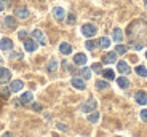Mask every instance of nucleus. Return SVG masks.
Returning <instances> with one entry per match:
<instances>
[{
	"mask_svg": "<svg viewBox=\"0 0 147 137\" xmlns=\"http://www.w3.org/2000/svg\"><path fill=\"white\" fill-rule=\"evenodd\" d=\"M10 59H18V61H21V59H22V54H21V53H11V54H10Z\"/></svg>",
	"mask_w": 147,
	"mask_h": 137,
	"instance_id": "c85d7f7f",
	"label": "nucleus"
},
{
	"mask_svg": "<svg viewBox=\"0 0 147 137\" xmlns=\"http://www.w3.org/2000/svg\"><path fill=\"white\" fill-rule=\"evenodd\" d=\"M47 70L48 72H56V70H58V61H56V59L50 61V62L47 64Z\"/></svg>",
	"mask_w": 147,
	"mask_h": 137,
	"instance_id": "412c9836",
	"label": "nucleus"
},
{
	"mask_svg": "<svg viewBox=\"0 0 147 137\" xmlns=\"http://www.w3.org/2000/svg\"><path fill=\"white\" fill-rule=\"evenodd\" d=\"M70 83H72L74 88H77V89H85V86H86L83 80H82V78H77V77H74Z\"/></svg>",
	"mask_w": 147,
	"mask_h": 137,
	"instance_id": "2eb2a0df",
	"label": "nucleus"
},
{
	"mask_svg": "<svg viewBox=\"0 0 147 137\" xmlns=\"http://www.w3.org/2000/svg\"><path fill=\"white\" fill-rule=\"evenodd\" d=\"M18 37L21 38V40H26V38H27V32H26V30H19V32H18Z\"/></svg>",
	"mask_w": 147,
	"mask_h": 137,
	"instance_id": "7c9ffc66",
	"label": "nucleus"
},
{
	"mask_svg": "<svg viewBox=\"0 0 147 137\" xmlns=\"http://www.w3.org/2000/svg\"><path fill=\"white\" fill-rule=\"evenodd\" d=\"M5 26H7L8 29H15V27H16L15 18H13V16H7V18H5Z\"/></svg>",
	"mask_w": 147,
	"mask_h": 137,
	"instance_id": "aec40b11",
	"label": "nucleus"
},
{
	"mask_svg": "<svg viewBox=\"0 0 147 137\" xmlns=\"http://www.w3.org/2000/svg\"><path fill=\"white\" fill-rule=\"evenodd\" d=\"M85 46H86V49H90V51H93V49L96 48V43H94V41H91V40H88L86 43H85Z\"/></svg>",
	"mask_w": 147,
	"mask_h": 137,
	"instance_id": "cd10ccee",
	"label": "nucleus"
},
{
	"mask_svg": "<svg viewBox=\"0 0 147 137\" xmlns=\"http://www.w3.org/2000/svg\"><path fill=\"white\" fill-rule=\"evenodd\" d=\"M99 45H101V48H109V46H110V40L107 37H102V38H99Z\"/></svg>",
	"mask_w": 147,
	"mask_h": 137,
	"instance_id": "393cba45",
	"label": "nucleus"
},
{
	"mask_svg": "<svg viewBox=\"0 0 147 137\" xmlns=\"http://www.w3.org/2000/svg\"><path fill=\"white\" fill-rule=\"evenodd\" d=\"M107 86H109L107 80H98V82H96V88L98 89H106Z\"/></svg>",
	"mask_w": 147,
	"mask_h": 137,
	"instance_id": "b1692460",
	"label": "nucleus"
},
{
	"mask_svg": "<svg viewBox=\"0 0 147 137\" xmlns=\"http://www.w3.org/2000/svg\"><path fill=\"white\" fill-rule=\"evenodd\" d=\"M11 48H13V41L10 38H2L0 40V49L2 51H10Z\"/></svg>",
	"mask_w": 147,
	"mask_h": 137,
	"instance_id": "6e6552de",
	"label": "nucleus"
},
{
	"mask_svg": "<svg viewBox=\"0 0 147 137\" xmlns=\"http://www.w3.org/2000/svg\"><path fill=\"white\" fill-rule=\"evenodd\" d=\"M134 72H136L139 77H147V69L144 65H138L136 69H134Z\"/></svg>",
	"mask_w": 147,
	"mask_h": 137,
	"instance_id": "4be33fe9",
	"label": "nucleus"
},
{
	"mask_svg": "<svg viewBox=\"0 0 147 137\" xmlns=\"http://www.w3.org/2000/svg\"><path fill=\"white\" fill-rule=\"evenodd\" d=\"M144 7H146V8H147V0H146V3H144Z\"/></svg>",
	"mask_w": 147,
	"mask_h": 137,
	"instance_id": "58836bf2",
	"label": "nucleus"
},
{
	"mask_svg": "<svg viewBox=\"0 0 147 137\" xmlns=\"http://www.w3.org/2000/svg\"><path fill=\"white\" fill-rule=\"evenodd\" d=\"M134 99H136V102L139 105H147V94L144 93V91H138V93L134 94Z\"/></svg>",
	"mask_w": 147,
	"mask_h": 137,
	"instance_id": "0eeeda50",
	"label": "nucleus"
},
{
	"mask_svg": "<svg viewBox=\"0 0 147 137\" xmlns=\"http://www.w3.org/2000/svg\"><path fill=\"white\" fill-rule=\"evenodd\" d=\"M15 16L19 19H26V18H29V10L24 8V7H19L15 10Z\"/></svg>",
	"mask_w": 147,
	"mask_h": 137,
	"instance_id": "423d86ee",
	"label": "nucleus"
},
{
	"mask_svg": "<svg viewBox=\"0 0 147 137\" xmlns=\"http://www.w3.org/2000/svg\"><path fill=\"white\" fill-rule=\"evenodd\" d=\"M115 53H117V54H125V53H126V46H123L121 43H118L117 46H115Z\"/></svg>",
	"mask_w": 147,
	"mask_h": 137,
	"instance_id": "bb28decb",
	"label": "nucleus"
},
{
	"mask_svg": "<svg viewBox=\"0 0 147 137\" xmlns=\"http://www.w3.org/2000/svg\"><path fill=\"white\" fill-rule=\"evenodd\" d=\"M2 62H3V57H2V56H0V65H2Z\"/></svg>",
	"mask_w": 147,
	"mask_h": 137,
	"instance_id": "4c0bfd02",
	"label": "nucleus"
},
{
	"mask_svg": "<svg viewBox=\"0 0 147 137\" xmlns=\"http://www.w3.org/2000/svg\"><path fill=\"white\" fill-rule=\"evenodd\" d=\"M53 16H55L58 21H63L64 16H66V13H64V8H63V7H55V8H53Z\"/></svg>",
	"mask_w": 147,
	"mask_h": 137,
	"instance_id": "1a4fd4ad",
	"label": "nucleus"
},
{
	"mask_svg": "<svg viewBox=\"0 0 147 137\" xmlns=\"http://www.w3.org/2000/svg\"><path fill=\"white\" fill-rule=\"evenodd\" d=\"M98 120H99V113H98V112H93V113L88 115V121L90 123H96Z\"/></svg>",
	"mask_w": 147,
	"mask_h": 137,
	"instance_id": "a878e982",
	"label": "nucleus"
},
{
	"mask_svg": "<svg viewBox=\"0 0 147 137\" xmlns=\"http://www.w3.org/2000/svg\"><path fill=\"white\" fill-rule=\"evenodd\" d=\"M32 37H34V40H35L38 45H42V46H45V45L48 43L47 37H45V33L42 32V30H38V29H35V30L32 32Z\"/></svg>",
	"mask_w": 147,
	"mask_h": 137,
	"instance_id": "f257e3e1",
	"label": "nucleus"
},
{
	"mask_svg": "<svg viewBox=\"0 0 147 137\" xmlns=\"http://www.w3.org/2000/svg\"><path fill=\"white\" fill-rule=\"evenodd\" d=\"M141 118H142L144 121H147V110H142V112H141Z\"/></svg>",
	"mask_w": 147,
	"mask_h": 137,
	"instance_id": "473e14b6",
	"label": "nucleus"
},
{
	"mask_svg": "<svg viewBox=\"0 0 147 137\" xmlns=\"http://www.w3.org/2000/svg\"><path fill=\"white\" fill-rule=\"evenodd\" d=\"M74 64H77V65H85L86 64V56L83 53H78V54L74 56Z\"/></svg>",
	"mask_w": 147,
	"mask_h": 137,
	"instance_id": "f8f14e48",
	"label": "nucleus"
},
{
	"mask_svg": "<svg viewBox=\"0 0 147 137\" xmlns=\"http://www.w3.org/2000/svg\"><path fill=\"white\" fill-rule=\"evenodd\" d=\"M96 100L94 99H88V100H85L83 104H82V112H85V113H90V112H93L96 108Z\"/></svg>",
	"mask_w": 147,
	"mask_h": 137,
	"instance_id": "7ed1b4c3",
	"label": "nucleus"
},
{
	"mask_svg": "<svg viewBox=\"0 0 147 137\" xmlns=\"http://www.w3.org/2000/svg\"><path fill=\"white\" fill-rule=\"evenodd\" d=\"M80 75L83 77V80H90V78H91V70L85 67V69H82V70H80Z\"/></svg>",
	"mask_w": 147,
	"mask_h": 137,
	"instance_id": "5701e85b",
	"label": "nucleus"
},
{
	"mask_svg": "<svg viewBox=\"0 0 147 137\" xmlns=\"http://www.w3.org/2000/svg\"><path fill=\"white\" fill-rule=\"evenodd\" d=\"M32 108H34L35 112H40V110H42V105H40V104H32Z\"/></svg>",
	"mask_w": 147,
	"mask_h": 137,
	"instance_id": "2f4dec72",
	"label": "nucleus"
},
{
	"mask_svg": "<svg viewBox=\"0 0 147 137\" xmlns=\"http://www.w3.org/2000/svg\"><path fill=\"white\" fill-rule=\"evenodd\" d=\"M80 30H82V35H85L86 38L94 37V33H96V27L93 24H83Z\"/></svg>",
	"mask_w": 147,
	"mask_h": 137,
	"instance_id": "f03ea898",
	"label": "nucleus"
},
{
	"mask_svg": "<svg viewBox=\"0 0 147 137\" xmlns=\"http://www.w3.org/2000/svg\"><path fill=\"white\" fill-rule=\"evenodd\" d=\"M10 78H11V72L8 70V69L0 65V83H8Z\"/></svg>",
	"mask_w": 147,
	"mask_h": 137,
	"instance_id": "20e7f679",
	"label": "nucleus"
},
{
	"mask_svg": "<svg viewBox=\"0 0 147 137\" xmlns=\"http://www.w3.org/2000/svg\"><path fill=\"white\" fill-rule=\"evenodd\" d=\"M112 38H114V41H117V43H121V40H123V32H121V29H114V32H112Z\"/></svg>",
	"mask_w": 147,
	"mask_h": 137,
	"instance_id": "dca6fc26",
	"label": "nucleus"
},
{
	"mask_svg": "<svg viewBox=\"0 0 147 137\" xmlns=\"http://www.w3.org/2000/svg\"><path fill=\"white\" fill-rule=\"evenodd\" d=\"M117 85L120 86L121 89H126L129 86V82H128V78H125V77H120V78H117Z\"/></svg>",
	"mask_w": 147,
	"mask_h": 137,
	"instance_id": "6ab92c4d",
	"label": "nucleus"
},
{
	"mask_svg": "<svg viewBox=\"0 0 147 137\" xmlns=\"http://www.w3.org/2000/svg\"><path fill=\"white\" fill-rule=\"evenodd\" d=\"M117 70L120 72V74L126 75V74H129V65L125 62V61H118L117 62Z\"/></svg>",
	"mask_w": 147,
	"mask_h": 137,
	"instance_id": "9d476101",
	"label": "nucleus"
},
{
	"mask_svg": "<svg viewBox=\"0 0 147 137\" xmlns=\"http://www.w3.org/2000/svg\"><path fill=\"white\" fill-rule=\"evenodd\" d=\"M58 128H59V129H63V131H66V129H67V128L64 126V124H61V123H59V124H58Z\"/></svg>",
	"mask_w": 147,
	"mask_h": 137,
	"instance_id": "c9c22d12",
	"label": "nucleus"
},
{
	"mask_svg": "<svg viewBox=\"0 0 147 137\" xmlns=\"http://www.w3.org/2000/svg\"><path fill=\"white\" fill-rule=\"evenodd\" d=\"M34 99V94L30 93V91H27V93H24L21 96V104H30Z\"/></svg>",
	"mask_w": 147,
	"mask_h": 137,
	"instance_id": "f3484780",
	"label": "nucleus"
},
{
	"mask_svg": "<svg viewBox=\"0 0 147 137\" xmlns=\"http://www.w3.org/2000/svg\"><path fill=\"white\" fill-rule=\"evenodd\" d=\"M3 137H11V134H10V132H5V134H3Z\"/></svg>",
	"mask_w": 147,
	"mask_h": 137,
	"instance_id": "e433bc0d",
	"label": "nucleus"
},
{
	"mask_svg": "<svg viewBox=\"0 0 147 137\" xmlns=\"http://www.w3.org/2000/svg\"><path fill=\"white\" fill-rule=\"evenodd\" d=\"M93 70H96V72H102V70H101V65H99V64H93Z\"/></svg>",
	"mask_w": 147,
	"mask_h": 137,
	"instance_id": "72a5a7b5",
	"label": "nucleus"
},
{
	"mask_svg": "<svg viewBox=\"0 0 147 137\" xmlns=\"http://www.w3.org/2000/svg\"><path fill=\"white\" fill-rule=\"evenodd\" d=\"M102 75H104V78H106L107 82L115 80V72L112 70V69H106V70H102Z\"/></svg>",
	"mask_w": 147,
	"mask_h": 137,
	"instance_id": "a211bd4d",
	"label": "nucleus"
},
{
	"mask_svg": "<svg viewBox=\"0 0 147 137\" xmlns=\"http://www.w3.org/2000/svg\"><path fill=\"white\" fill-rule=\"evenodd\" d=\"M102 61H104L106 64H114L115 61H117V53H115V51H112V53H107V54L102 57Z\"/></svg>",
	"mask_w": 147,
	"mask_h": 137,
	"instance_id": "ddd939ff",
	"label": "nucleus"
},
{
	"mask_svg": "<svg viewBox=\"0 0 147 137\" xmlns=\"http://www.w3.org/2000/svg\"><path fill=\"white\" fill-rule=\"evenodd\" d=\"M146 57H147V51H146Z\"/></svg>",
	"mask_w": 147,
	"mask_h": 137,
	"instance_id": "ea45409f",
	"label": "nucleus"
},
{
	"mask_svg": "<svg viewBox=\"0 0 147 137\" xmlns=\"http://www.w3.org/2000/svg\"><path fill=\"white\" fill-rule=\"evenodd\" d=\"M22 86H24V83L21 82V80H15V82H11L10 85V91L11 93H18V91H21Z\"/></svg>",
	"mask_w": 147,
	"mask_h": 137,
	"instance_id": "9b49d317",
	"label": "nucleus"
},
{
	"mask_svg": "<svg viewBox=\"0 0 147 137\" xmlns=\"http://www.w3.org/2000/svg\"><path fill=\"white\" fill-rule=\"evenodd\" d=\"M5 10V3H3V0H0V11H3Z\"/></svg>",
	"mask_w": 147,
	"mask_h": 137,
	"instance_id": "f704fd0d",
	"label": "nucleus"
},
{
	"mask_svg": "<svg viewBox=\"0 0 147 137\" xmlns=\"http://www.w3.org/2000/svg\"><path fill=\"white\" fill-rule=\"evenodd\" d=\"M59 51L63 53L64 56H69L70 53H72V46H70L69 43H66V41H63V43L59 45Z\"/></svg>",
	"mask_w": 147,
	"mask_h": 137,
	"instance_id": "4468645a",
	"label": "nucleus"
},
{
	"mask_svg": "<svg viewBox=\"0 0 147 137\" xmlns=\"http://www.w3.org/2000/svg\"><path fill=\"white\" fill-rule=\"evenodd\" d=\"M24 49H26L27 53H32L37 49V41L32 40V38H26L24 40Z\"/></svg>",
	"mask_w": 147,
	"mask_h": 137,
	"instance_id": "39448f33",
	"label": "nucleus"
},
{
	"mask_svg": "<svg viewBox=\"0 0 147 137\" xmlns=\"http://www.w3.org/2000/svg\"><path fill=\"white\" fill-rule=\"evenodd\" d=\"M67 22H69V24H74V22H75V15H74V13H69V15H67Z\"/></svg>",
	"mask_w": 147,
	"mask_h": 137,
	"instance_id": "c756f323",
	"label": "nucleus"
}]
</instances>
